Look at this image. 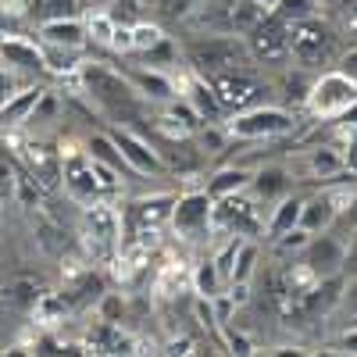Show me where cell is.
Instances as JSON below:
<instances>
[{
    "label": "cell",
    "instance_id": "1",
    "mask_svg": "<svg viewBox=\"0 0 357 357\" xmlns=\"http://www.w3.org/2000/svg\"><path fill=\"white\" fill-rule=\"evenodd\" d=\"M79 82L86 89L89 104L97 107V114L107 118L111 126L136 129L146 118V100L129 82V75L122 68H107L100 61H82L79 65Z\"/></svg>",
    "mask_w": 357,
    "mask_h": 357
},
{
    "label": "cell",
    "instance_id": "2",
    "mask_svg": "<svg viewBox=\"0 0 357 357\" xmlns=\"http://www.w3.org/2000/svg\"><path fill=\"white\" fill-rule=\"evenodd\" d=\"M178 54H183V65L200 75V79H211L232 68H257V61L247 50L243 36H232V33H190L178 40Z\"/></svg>",
    "mask_w": 357,
    "mask_h": 357
},
{
    "label": "cell",
    "instance_id": "3",
    "mask_svg": "<svg viewBox=\"0 0 357 357\" xmlns=\"http://www.w3.org/2000/svg\"><path fill=\"white\" fill-rule=\"evenodd\" d=\"M168 225L175 229V236L186 247H204L215 236V200H211V193H207L204 186L178 193L175 204H172Z\"/></svg>",
    "mask_w": 357,
    "mask_h": 357
},
{
    "label": "cell",
    "instance_id": "4",
    "mask_svg": "<svg viewBox=\"0 0 357 357\" xmlns=\"http://www.w3.org/2000/svg\"><path fill=\"white\" fill-rule=\"evenodd\" d=\"M293 129V114L286 107L275 104H254L225 118V132L229 139H243V143H257V139H279Z\"/></svg>",
    "mask_w": 357,
    "mask_h": 357
},
{
    "label": "cell",
    "instance_id": "5",
    "mask_svg": "<svg viewBox=\"0 0 357 357\" xmlns=\"http://www.w3.org/2000/svg\"><path fill=\"white\" fill-rule=\"evenodd\" d=\"M340 61L336 54V29L325 25L318 15L304 18L293 25V40H289V61H296V68H321L325 61Z\"/></svg>",
    "mask_w": 357,
    "mask_h": 357
},
{
    "label": "cell",
    "instance_id": "6",
    "mask_svg": "<svg viewBox=\"0 0 357 357\" xmlns=\"http://www.w3.org/2000/svg\"><path fill=\"white\" fill-rule=\"evenodd\" d=\"M304 104H307V111H311L314 118H321V122H333V118L347 114V111L357 104V82H354L350 75H343L340 68H333V72H325V75H318V79L311 82Z\"/></svg>",
    "mask_w": 357,
    "mask_h": 357
},
{
    "label": "cell",
    "instance_id": "7",
    "mask_svg": "<svg viewBox=\"0 0 357 357\" xmlns=\"http://www.w3.org/2000/svg\"><path fill=\"white\" fill-rule=\"evenodd\" d=\"M215 232H222V236H240V240H257V236H264L261 204H257L247 190L215 200Z\"/></svg>",
    "mask_w": 357,
    "mask_h": 357
},
{
    "label": "cell",
    "instance_id": "8",
    "mask_svg": "<svg viewBox=\"0 0 357 357\" xmlns=\"http://www.w3.org/2000/svg\"><path fill=\"white\" fill-rule=\"evenodd\" d=\"M243 40H247V50H250V57L257 61V68H264V65H282V61H289L293 25L282 22L275 11H268Z\"/></svg>",
    "mask_w": 357,
    "mask_h": 357
},
{
    "label": "cell",
    "instance_id": "9",
    "mask_svg": "<svg viewBox=\"0 0 357 357\" xmlns=\"http://www.w3.org/2000/svg\"><path fill=\"white\" fill-rule=\"evenodd\" d=\"M207 86L215 89V97H218V104H222L225 114L254 107L257 97L264 93V82H261L257 68H232V72L211 75V79H207Z\"/></svg>",
    "mask_w": 357,
    "mask_h": 357
},
{
    "label": "cell",
    "instance_id": "10",
    "mask_svg": "<svg viewBox=\"0 0 357 357\" xmlns=\"http://www.w3.org/2000/svg\"><path fill=\"white\" fill-rule=\"evenodd\" d=\"M111 136L118 143V151H122L129 172H136V175H168V168H165V161L158 154V146L146 139L143 132L126 129V126H111Z\"/></svg>",
    "mask_w": 357,
    "mask_h": 357
},
{
    "label": "cell",
    "instance_id": "11",
    "mask_svg": "<svg viewBox=\"0 0 357 357\" xmlns=\"http://www.w3.org/2000/svg\"><path fill=\"white\" fill-rule=\"evenodd\" d=\"M301 261L311 268L318 279L343 275V240L333 236L329 229H325V232H311V240L301 250Z\"/></svg>",
    "mask_w": 357,
    "mask_h": 357
},
{
    "label": "cell",
    "instance_id": "12",
    "mask_svg": "<svg viewBox=\"0 0 357 357\" xmlns=\"http://www.w3.org/2000/svg\"><path fill=\"white\" fill-rule=\"evenodd\" d=\"M86 240L100 254H114L122 247V215L111 211L107 204H89L86 207Z\"/></svg>",
    "mask_w": 357,
    "mask_h": 357
},
{
    "label": "cell",
    "instance_id": "13",
    "mask_svg": "<svg viewBox=\"0 0 357 357\" xmlns=\"http://www.w3.org/2000/svg\"><path fill=\"white\" fill-rule=\"evenodd\" d=\"M172 204H175L172 193H151V197H139V200L126 204V236L161 229L172 218Z\"/></svg>",
    "mask_w": 357,
    "mask_h": 357
},
{
    "label": "cell",
    "instance_id": "14",
    "mask_svg": "<svg viewBox=\"0 0 357 357\" xmlns=\"http://www.w3.org/2000/svg\"><path fill=\"white\" fill-rule=\"evenodd\" d=\"M350 190H329V186H321L318 193L304 197V211H301V229L307 232H325L333 225L336 211H340V204L347 200Z\"/></svg>",
    "mask_w": 357,
    "mask_h": 357
},
{
    "label": "cell",
    "instance_id": "15",
    "mask_svg": "<svg viewBox=\"0 0 357 357\" xmlns=\"http://www.w3.org/2000/svg\"><path fill=\"white\" fill-rule=\"evenodd\" d=\"M0 65L11 68L15 75H25V79L47 75L43 50L36 43H29V40H0Z\"/></svg>",
    "mask_w": 357,
    "mask_h": 357
},
{
    "label": "cell",
    "instance_id": "16",
    "mask_svg": "<svg viewBox=\"0 0 357 357\" xmlns=\"http://www.w3.org/2000/svg\"><path fill=\"white\" fill-rule=\"evenodd\" d=\"M257 204H275L286 193H293V178L282 165H261L250 175V190H247Z\"/></svg>",
    "mask_w": 357,
    "mask_h": 357
},
{
    "label": "cell",
    "instance_id": "17",
    "mask_svg": "<svg viewBox=\"0 0 357 357\" xmlns=\"http://www.w3.org/2000/svg\"><path fill=\"white\" fill-rule=\"evenodd\" d=\"M126 75H129V82L143 93V100L146 104H172L175 97H178V89H175V82H172V75H165V72H158V68H122Z\"/></svg>",
    "mask_w": 357,
    "mask_h": 357
},
{
    "label": "cell",
    "instance_id": "18",
    "mask_svg": "<svg viewBox=\"0 0 357 357\" xmlns=\"http://www.w3.org/2000/svg\"><path fill=\"white\" fill-rule=\"evenodd\" d=\"M250 175H254V168H247V165H225V168H215L207 175L204 190L211 193V200H222V197L250 190Z\"/></svg>",
    "mask_w": 357,
    "mask_h": 357
},
{
    "label": "cell",
    "instance_id": "19",
    "mask_svg": "<svg viewBox=\"0 0 357 357\" xmlns=\"http://www.w3.org/2000/svg\"><path fill=\"white\" fill-rule=\"evenodd\" d=\"M40 97H43V86H40V82L22 86L18 93H15L4 107H0V129H18V126H25L29 114H33V107L40 104Z\"/></svg>",
    "mask_w": 357,
    "mask_h": 357
},
{
    "label": "cell",
    "instance_id": "20",
    "mask_svg": "<svg viewBox=\"0 0 357 357\" xmlns=\"http://www.w3.org/2000/svg\"><path fill=\"white\" fill-rule=\"evenodd\" d=\"M301 211H304V193H286L282 200H275L272 215H268V222H264V236L275 240V236L296 229L301 225Z\"/></svg>",
    "mask_w": 357,
    "mask_h": 357
},
{
    "label": "cell",
    "instance_id": "21",
    "mask_svg": "<svg viewBox=\"0 0 357 357\" xmlns=\"http://www.w3.org/2000/svg\"><path fill=\"white\" fill-rule=\"evenodd\" d=\"M40 296H43V293H40L36 279H29V275H18V279H11V282L0 286V304H4L8 311H15V314L36 311Z\"/></svg>",
    "mask_w": 357,
    "mask_h": 357
},
{
    "label": "cell",
    "instance_id": "22",
    "mask_svg": "<svg viewBox=\"0 0 357 357\" xmlns=\"http://www.w3.org/2000/svg\"><path fill=\"white\" fill-rule=\"evenodd\" d=\"M343 172H350V165L340 146H311L307 151V175L318 178V183H329V178H336Z\"/></svg>",
    "mask_w": 357,
    "mask_h": 357
},
{
    "label": "cell",
    "instance_id": "23",
    "mask_svg": "<svg viewBox=\"0 0 357 357\" xmlns=\"http://www.w3.org/2000/svg\"><path fill=\"white\" fill-rule=\"evenodd\" d=\"M40 40L47 43H61V47H82L89 43V33L79 18H54V22H43L40 25Z\"/></svg>",
    "mask_w": 357,
    "mask_h": 357
},
{
    "label": "cell",
    "instance_id": "24",
    "mask_svg": "<svg viewBox=\"0 0 357 357\" xmlns=\"http://www.w3.org/2000/svg\"><path fill=\"white\" fill-rule=\"evenodd\" d=\"M82 151H86L89 158H93L97 165H107V168H114L118 175H122V172H129V165H126L122 151H118V143H114L111 129H104V132H93V136H86V139H82Z\"/></svg>",
    "mask_w": 357,
    "mask_h": 357
},
{
    "label": "cell",
    "instance_id": "25",
    "mask_svg": "<svg viewBox=\"0 0 357 357\" xmlns=\"http://www.w3.org/2000/svg\"><path fill=\"white\" fill-rule=\"evenodd\" d=\"M193 289H197V293L204 296L207 304H211V301H218V296H222V293L229 289V286H225V279L218 275V268H215L211 254L197 261V272H193Z\"/></svg>",
    "mask_w": 357,
    "mask_h": 357
},
{
    "label": "cell",
    "instance_id": "26",
    "mask_svg": "<svg viewBox=\"0 0 357 357\" xmlns=\"http://www.w3.org/2000/svg\"><path fill=\"white\" fill-rule=\"evenodd\" d=\"M257 272V240H243L240 250H236V264H232V279L229 289H247L250 279Z\"/></svg>",
    "mask_w": 357,
    "mask_h": 357
},
{
    "label": "cell",
    "instance_id": "27",
    "mask_svg": "<svg viewBox=\"0 0 357 357\" xmlns=\"http://www.w3.org/2000/svg\"><path fill=\"white\" fill-rule=\"evenodd\" d=\"M40 50H43L47 72H75L82 65V47H61V43L40 40Z\"/></svg>",
    "mask_w": 357,
    "mask_h": 357
},
{
    "label": "cell",
    "instance_id": "28",
    "mask_svg": "<svg viewBox=\"0 0 357 357\" xmlns=\"http://www.w3.org/2000/svg\"><path fill=\"white\" fill-rule=\"evenodd\" d=\"M129 40H132V57L136 54H146V50H154L158 43H165L168 40V33L161 25H154V22H146V18H139L136 25H129Z\"/></svg>",
    "mask_w": 357,
    "mask_h": 357
},
{
    "label": "cell",
    "instance_id": "29",
    "mask_svg": "<svg viewBox=\"0 0 357 357\" xmlns=\"http://www.w3.org/2000/svg\"><path fill=\"white\" fill-rule=\"evenodd\" d=\"M272 11H275L282 22L296 25V22H304V18H314V15H318V0H275Z\"/></svg>",
    "mask_w": 357,
    "mask_h": 357
},
{
    "label": "cell",
    "instance_id": "30",
    "mask_svg": "<svg viewBox=\"0 0 357 357\" xmlns=\"http://www.w3.org/2000/svg\"><path fill=\"white\" fill-rule=\"evenodd\" d=\"M11 193H15V165L8 151H0V200H8Z\"/></svg>",
    "mask_w": 357,
    "mask_h": 357
},
{
    "label": "cell",
    "instance_id": "31",
    "mask_svg": "<svg viewBox=\"0 0 357 357\" xmlns=\"http://www.w3.org/2000/svg\"><path fill=\"white\" fill-rule=\"evenodd\" d=\"M18 89H22V75H15L11 68L0 65V107H4V104L18 93Z\"/></svg>",
    "mask_w": 357,
    "mask_h": 357
},
{
    "label": "cell",
    "instance_id": "32",
    "mask_svg": "<svg viewBox=\"0 0 357 357\" xmlns=\"http://www.w3.org/2000/svg\"><path fill=\"white\" fill-rule=\"evenodd\" d=\"M343 275L357 279V229L347 236V243H343Z\"/></svg>",
    "mask_w": 357,
    "mask_h": 357
},
{
    "label": "cell",
    "instance_id": "33",
    "mask_svg": "<svg viewBox=\"0 0 357 357\" xmlns=\"http://www.w3.org/2000/svg\"><path fill=\"white\" fill-rule=\"evenodd\" d=\"M343 75H350L354 82H357V47H350L347 54H340V65H336Z\"/></svg>",
    "mask_w": 357,
    "mask_h": 357
},
{
    "label": "cell",
    "instance_id": "34",
    "mask_svg": "<svg viewBox=\"0 0 357 357\" xmlns=\"http://www.w3.org/2000/svg\"><path fill=\"white\" fill-rule=\"evenodd\" d=\"M336 347H340L343 354H357V321H350V329L336 340Z\"/></svg>",
    "mask_w": 357,
    "mask_h": 357
},
{
    "label": "cell",
    "instance_id": "35",
    "mask_svg": "<svg viewBox=\"0 0 357 357\" xmlns=\"http://www.w3.org/2000/svg\"><path fill=\"white\" fill-rule=\"evenodd\" d=\"M340 4H343V15L350 22H357V0H340Z\"/></svg>",
    "mask_w": 357,
    "mask_h": 357
},
{
    "label": "cell",
    "instance_id": "36",
    "mask_svg": "<svg viewBox=\"0 0 357 357\" xmlns=\"http://www.w3.org/2000/svg\"><path fill=\"white\" fill-rule=\"evenodd\" d=\"M257 4H264V8H272V4H275V0H257Z\"/></svg>",
    "mask_w": 357,
    "mask_h": 357
}]
</instances>
